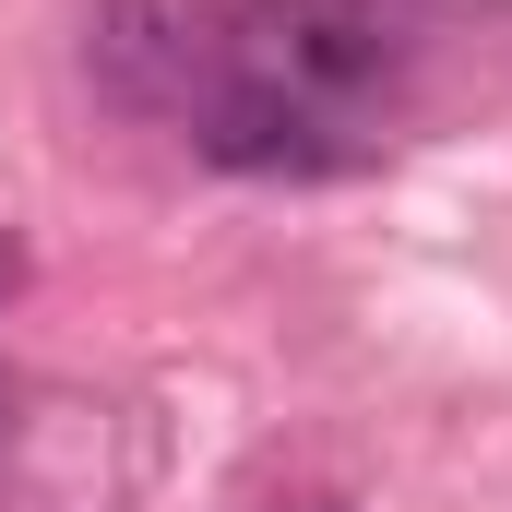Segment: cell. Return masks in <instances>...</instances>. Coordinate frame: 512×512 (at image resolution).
Here are the masks:
<instances>
[{
  "label": "cell",
  "instance_id": "6da1fadb",
  "mask_svg": "<svg viewBox=\"0 0 512 512\" xmlns=\"http://www.w3.org/2000/svg\"><path fill=\"white\" fill-rule=\"evenodd\" d=\"M203 60H215V72H251V84H286V96H310V108L346 120L358 96L405 84L417 36L393 24L382 0H239V12L203 36Z\"/></svg>",
  "mask_w": 512,
  "mask_h": 512
},
{
  "label": "cell",
  "instance_id": "7a4b0ae2",
  "mask_svg": "<svg viewBox=\"0 0 512 512\" xmlns=\"http://www.w3.org/2000/svg\"><path fill=\"white\" fill-rule=\"evenodd\" d=\"M191 155L227 167V179H346V167H370V143L334 108H310L286 84H251V72H215V60L191 84Z\"/></svg>",
  "mask_w": 512,
  "mask_h": 512
},
{
  "label": "cell",
  "instance_id": "3957f363",
  "mask_svg": "<svg viewBox=\"0 0 512 512\" xmlns=\"http://www.w3.org/2000/svg\"><path fill=\"white\" fill-rule=\"evenodd\" d=\"M84 72H96V96H120V108H191L203 36H191L179 0H96V12H84Z\"/></svg>",
  "mask_w": 512,
  "mask_h": 512
},
{
  "label": "cell",
  "instance_id": "277c9868",
  "mask_svg": "<svg viewBox=\"0 0 512 512\" xmlns=\"http://www.w3.org/2000/svg\"><path fill=\"white\" fill-rule=\"evenodd\" d=\"M12 286H24V251H0V298H12Z\"/></svg>",
  "mask_w": 512,
  "mask_h": 512
},
{
  "label": "cell",
  "instance_id": "5b68a950",
  "mask_svg": "<svg viewBox=\"0 0 512 512\" xmlns=\"http://www.w3.org/2000/svg\"><path fill=\"white\" fill-rule=\"evenodd\" d=\"M0 429H12V370H0Z\"/></svg>",
  "mask_w": 512,
  "mask_h": 512
},
{
  "label": "cell",
  "instance_id": "8992f818",
  "mask_svg": "<svg viewBox=\"0 0 512 512\" xmlns=\"http://www.w3.org/2000/svg\"><path fill=\"white\" fill-rule=\"evenodd\" d=\"M298 512H334V501H298Z\"/></svg>",
  "mask_w": 512,
  "mask_h": 512
}]
</instances>
